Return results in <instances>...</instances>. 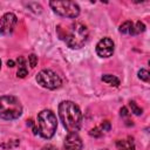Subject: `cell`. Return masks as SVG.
<instances>
[{"instance_id": "cell-6", "label": "cell", "mask_w": 150, "mask_h": 150, "mask_svg": "<svg viewBox=\"0 0 150 150\" xmlns=\"http://www.w3.org/2000/svg\"><path fill=\"white\" fill-rule=\"evenodd\" d=\"M36 82L41 87L49 90H55L62 84L61 77L50 69H42L41 71H39L36 75Z\"/></svg>"}, {"instance_id": "cell-2", "label": "cell", "mask_w": 150, "mask_h": 150, "mask_svg": "<svg viewBox=\"0 0 150 150\" xmlns=\"http://www.w3.org/2000/svg\"><path fill=\"white\" fill-rule=\"evenodd\" d=\"M88 38L89 32L87 26L82 22H74L64 34V42L71 49H80L87 43Z\"/></svg>"}, {"instance_id": "cell-19", "label": "cell", "mask_w": 150, "mask_h": 150, "mask_svg": "<svg viewBox=\"0 0 150 150\" xmlns=\"http://www.w3.org/2000/svg\"><path fill=\"white\" fill-rule=\"evenodd\" d=\"M28 62H29V66H30L32 68H34V67L36 66V63H38V56H36L35 54H30V55L28 56Z\"/></svg>"}, {"instance_id": "cell-8", "label": "cell", "mask_w": 150, "mask_h": 150, "mask_svg": "<svg viewBox=\"0 0 150 150\" xmlns=\"http://www.w3.org/2000/svg\"><path fill=\"white\" fill-rule=\"evenodd\" d=\"M95 50H96V54L100 57H104V59L110 57L114 54V50H115L114 41L110 38H103L97 42Z\"/></svg>"}, {"instance_id": "cell-3", "label": "cell", "mask_w": 150, "mask_h": 150, "mask_svg": "<svg viewBox=\"0 0 150 150\" xmlns=\"http://www.w3.org/2000/svg\"><path fill=\"white\" fill-rule=\"evenodd\" d=\"M22 115V104L18 97L13 95L0 96V118L13 121Z\"/></svg>"}, {"instance_id": "cell-15", "label": "cell", "mask_w": 150, "mask_h": 150, "mask_svg": "<svg viewBox=\"0 0 150 150\" xmlns=\"http://www.w3.org/2000/svg\"><path fill=\"white\" fill-rule=\"evenodd\" d=\"M138 79L144 81V82H149L150 80V73L146 69H141L138 70Z\"/></svg>"}, {"instance_id": "cell-12", "label": "cell", "mask_w": 150, "mask_h": 150, "mask_svg": "<svg viewBox=\"0 0 150 150\" xmlns=\"http://www.w3.org/2000/svg\"><path fill=\"white\" fill-rule=\"evenodd\" d=\"M101 80L110 86H114V87H118L120 86V80L115 76V75H111V74H105L101 77Z\"/></svg>"}, {"instance_id": "cell-11", "label": "cell", "mask_w": 150, "mask_h": 150, "mask_svg": "<svg viewBox=\"0 0 150 150\" xmlns=\"http://www.w3.org/2000/svg\"><path fill=\"white\" fill-rule=\"evenodd\" d=\"M120 33L122 34H129V35H134V23L131 21H125L123 22L120 28H118Z\"/></svg>"}, {"instance_id": "cell-7", "label": "cell", "mask_w": 150, "mask_h": 150, "mask_svg": "<svg viewBox=\"0 0 150 150\" xmlns=\"http://www.w3.org/2000/svg\"><path fill=\"white\" fill-rule=\"evenodd\" d=\"M18 22V18L14 13H5L0 18V35H11Z\"/></svg>"}, {"instance_id": "cell-21", "label": "cell", "mask_w": 150, "mask_h": 150, "mask_svg": "<svg viewBox=\"0 0 150 150\" xmlns=\"http://www.w3.org/2000/svg\"><path fill=\"white\" fill-rule=\"evenodd\" d=\"M120 115H121L122 117H125V116L129 115V111H128L127 107H122V108H121V110H120Z\"/></svg>"}, {"instance_id": "cell-20", "label": "cell", "mask_w": 150, "mask_h": 150, "mask_svg": "<svg viewBox=\"0 0 150 150\" xmlns=\"http://www.w3.org/2000/svg\"><path fill=\"white\" fill-rule=\"evenodd\" d=\"M110 123H109V121H104L102 124H101V130L102 131H109L110 130Z\"/></svg>"}, {"instance_id": "cell-13", "label": "cell", "mask_w": 150, "mask_h": 150, "mask_svg": "<svg viewBox=\"0 0 150 150\" xmlns=\"http://www.w3.org/2000/svg\"><path fill=\"white\" fill-rule=\"evenodd\" d=\"M18 63H19V69L16 71V75L22 79L28 74V70H27V68L25 66V61H23L22 57H18Z\"/></svg>"}, {"instance_id": "cell-4", "label": "cell", "mask_w": 150, "mask_h": 150, "mask_svg": "<svg viewBox=\"0 0 150 150\" xmlns=\"http://www.w3.org/2000/svg\"><path fill=\"white\" fill-rule=\"evenodd\" d=\"M57 128V120L55 114L49 110L45 109L39 112L38 115V132L41 137L49 139L54 136Z\"/></svg>"}, {"instance_id": "cell-23", "label": "cell", "mask_w": 150, "mask_h": 150, "mask_svg": "<svg viewBox=\"0 0 150 150\" xmlns=\"http://www.w3.org/2000/svg\"><path fill=\"white\" fill-rule=\"evenodd\" d=\"M7 66L8 67H14V61L13 60H8L7 61Z\"/></svg>"}, {"instance_id": "cell-5", "label": "cell", "mask_w": 150, "mask_h": 150, "mask_svg": "<svg viewBox=\"0 0 150 150\" xmlns=\"http://www.w3.org/2000/svg\"><path fill=\"white\" fill-rule=\"evenodd\" d=\"M49 6L54 13L64 18L75 19L80 15V6L75 1H50Z\"/></svg>"}, {"instance_id": "cell-16", "label": "cell", "mask_w": 150, "mask_h": 150, "mask_svg": "<svg viewBox=\"0 0 150 150\" xmlns=\"http://www.w3.org/2000/svg\"><path fill=\"white\" fill-rule=\"evenodd\" d=\"M129 105H130V108H131V112H134L135 115H137V116H139L141 114H142V108H139L137 104H136V102L135 101H130L129 102Z\"/></svg>"}, {"instance_id": "cell-14", "label": "cell", "mask_w": 150, "mask_h": 150, "mask_svg": "<svg viewBox=\"0 0 150 150\" xmlns=\"http://www.w3.org/2000/svg\"><path fill=\"white\" fill-rule=\"evenodd\" d=\"M145 30V25L142 22V21H137L135 25H134V35H137V34H141Z\"/></svg>"}, {"instance_id": "cell-9", "label": "cell", "mask_w": 150, "mask_h": 150, "mask_svg": "<svg viewBox=\"0 0 150 150\" xmlns=\"http://www.w3.org/2000/svg\"><path fill=\"white\" fill-rule=\"evenodd\" d=\"M64 150H82L83 143L77 132H68L63 142Z\"/></svg>"}, {"instance_id": "cell-17", "label": "cell", "mask_w": 150, "mask_h": 150, "mask_svg": "<svg viewBox=\"0 0 150 150\" xmlns=\"http://www.w3.org/2000/svg\"><path fill=\"white\" fill-rule=\"evenodd\" d=\"M27 7H28V8L34 7L33 12H35V13H41V12H42V7H41L38 2H29V4H27Z\"/></svg>"}, {"instance_id": "cell-10", "label": "cell", "mask_w": 150, "mask_h": 150, "mask_svg": "<svg viewBox=\"0 0 150 150\" xmlns=\"http://www.w3.org/2000/svg\"><path fill=\"white\" fill-rule=\"evenodd\" d=\"M117 150H135V143L132 137H127L124 139H118L116 142Z\"/></svg>"}, {"instance_id": "cell-1", "label": "cell", "mask_w": 150, "mask_h": 150, "mask_svg": "<svg viewBox=\"0 0 150 150\" xmlns=\"http://www.w3.org/2000/svg\"><path fill=\"white\" fill-rule=\"evenodd\" d=\"M60 120L68 132H77L82 124V112L73 101H62L59 104Z\"/></svg>"}, {"instance_id": "cell-18", "label": "cell", "mask_w": 150, "mask_h": 150, "mask_svg": "<svg viewBox=\"0 0 150 150\" xmlns=\"http://www.w3.org/2000/svg\"><path fill=\"white\" fill-rule=\"evenodd\" d=\"M103 134V131L101 130V128H94L89 131V135L93 136V137H101Z\"/></svg>"}, {"instance_id": "cell-22", "label": "cell", "mask_w": 150, "mask_h": 150, "mask_svg": "<svg viewBox=\"0 0 150 150\" xmlns=\"http://www.w3.org/2000/svg\"><path fill=\"white\" fill-rule=\"evenodd\" d=\"M41 150H59L56 146H54V145H52V144H47V145H45V146H42V149Z\"/></svg>"}, {"instance_id": "cell-25", "label": "cell", "mask_w": 150, "mask_h": 150, "mask_svg": "<svg viewBox=\"0 0 150 150\" xmlns=\"http://www.w3.org/2000/svg\"><path fill=\"white\" fill-rule=\"evenodd\" d=\"M101 150H108V149H101Z\"/></svg>"}, {"instance_id": "cell-24", "label": "cell", "mask_w": 150, "mask_h": 150, "mask_svg": "<svg viewBox=\"0 0 150 150\" xmlns=\"http://www.w3.org/2000/svg\"><path fill=\"white\" fill-rule=\"evenodd\" d=\"M0 68H1V60H0Z\"/></svg>"}]
</instances>
